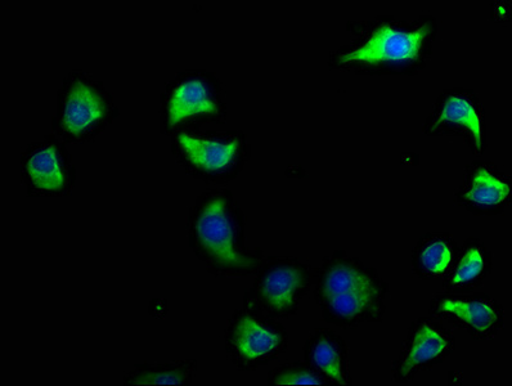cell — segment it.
<instances>
[{
  "instance_id": "cell-1",
  "label": "cell",
  "mask_w": 512,
  "mask_h": 386,
  "mask_svg": "<svg viewBox=\"0 0 512 386\" xmlns=\"http://www.w3.org/2000/svg\"><path fill=\"white\" fill-rule=\"evenodd\" d=\"M347 30L353 38L331 53V70L358 75L413 76L428 66L439 25L434 16L415 20L377 16L349 21Z\"/></svg>"
},
{
  "instance_id": "cell-2",
  "label": "cell",
  "mask_w": 512,
  "mask_h": 386,
  "mask_svg": "<svg viewBox=\"0 0 512 386\" xmlns=\"http://www.w3.org/2000/svg\"><path fill=\"white\" fill-rule=\"evenodd\" d=\"M188 244L195 257L217 278L253 276L264 258L262 249L246 245V218L226 187H209L188 212Z\"/></svg>"
},
{
  "instance_id": "cell-3",
  "label": "cell",
  "mask_w": 512,
  "mask_h": 386,
  "mask_svg": "<svg viewBox=\"0 0 512 386\" xmlns=\"http://www.w3.org/2000/svg\"><path fill=\"white\" fill-rule=\"evenodd\" d=\"M313 295L323 320L345 330L384 321L388 282L377 269L344 249L334 251L314 269Z\"/></svg>"
},
{
  "instance_id": "cell-4",
  "label": "cell",
  "mask_w": 512,
  "mask_h": 386,
  "mask_svg": "<svg viewBox=\"0 0 512 386\" xmlns=\"http://www.w3.org/2000/svg\"><path fill=\"white\" fill-rule=\"evenodd\" d=\"M119 115L114 96L102 80L73 70L58 88L52 130L67 145H91Z\"/></svg>"
},
{
  "instance_id": "cell-5",
  "label": "cell",
  "mask_w": 512,
  "mask_h": 386,
  "mask_svg": "<svg viewBox=\"0 0 512 386\" xmlns=\"http://www.w3.org/2000/svg\"><path fill=\"white\" fill-rule=\"evenodd\" d=\"M227 92L208 70L179 71L160 94L159 127L166 137L227 120Z\"/></svg>"
},
{
  "instance_id": "cell-6",
  "label": "cell",
  "mask_w": 512,
  "mask_h": 386,
  "mask_svg": "<svg viewBox=\"0 0 512 386\" xmlns=\"http://www.w3.org/2000/svg\"><path fill=\"white\" fill-rule=\"evenodd\" d=\"M172 154L190 177L215 187L235 181L251 157V145L242 130H188L174 134Z\"/></svg>"
},
{
  "instance_id": "cell-7",
  "label": "cell",
  "mask_w": 512,
  "mask_h": 386,
  "mask_svg": "<svg viewBox=\"0 0 512 386\" xmlns=\"http://www.w3.org/2000/svg\"><path fill=\"white\" fill-rule=\"evenodd\" d=\"M314 268L302 258L264 255L245 290L244 305L277 320H291L313 284Z\"/></svg>"
},
{
  "instance_id": "cell-8",
  "label": "cell",
  "mask_w": 512,
  "mask_h": 386,
  "mask_svg": "<svg viewBox=\"0 0 512 386\" xmlns=\"http://www.w3.org/2000/svg\"><path fill=\"white\" fill-rule=\"evenodd\" d=\"M289 341V331L281 320L247 305L232 313L224 330L229 362L242 372L271 365L286 352Z\"/></svg>"
},
{
  "instance_id": "cell-9",
  "label": "cell",
  "mask_w": 512,
  "mask_h": 386,
  "mask_svg": "<svg viewBox=\"0 0 512 386\" xmlns=\"http://www.w3.org/2000/svg\"><path fill=\"white\" fill-rule=\"evenodd\" d=\"M20 177L29 197L70 196L76 166L67 143L56 134L30 142L20 156Z\"/></svg>"
},
{
  "instance_id": "cell-10",
  "label": "cell",
  "mask_w": 512,
  "mask_h": 386,
  "mask_svg": "<svg viewBox=\"0 0 512 386\" xmlns=\"http://www.w3.org/2000/svg\"><path fill=\"white\" fill-rule=\"evenodd\" d=\"M487 115L473 89H444L439 94L424 133L428 137L461 138L475 156H483L488 147Z\"/></svg>"
},
{
  "instance_id": "cell-11",
  "label": "cell",
  "mask_w": 512,
  "mask_h": 386,
  "mask_svg": "<svg viewBox=\"0 0 512 386\" xmlns=\"http://www.w3.org/2000/svg\"><path fill=\"white\" fill-rule=\"evenodd\" d=\"M430 317L462 329L475 341L496 338L505 329L506 314L502 304L487 293H438L431 299Z\"/></svg>"
},
{
  "instance_id": "cell-12",
  "label": "cell",
  "mask_w": 512,
  "mask_h": 386,
  "mask_svg": "<svg viewBox=\"0 0 512 386\" xmlns=\"http://www.w3.org/2000/svg\"><path fill=\"white\" fill-rule=\"evenodd\" d=\"M456 348V336L451 329L433 317L417 318L408 327L401 353L393 362L394 383H412L421 372L446 361Z\"/></svg>"
},
{
  "instance_id": "cell-13",
  "label": "cell",
  "mask_w": 512,
  "mask_h": 386,
  "mask_svg": "<svg viewBox=\"0 0 512 386\" xmlns=\"http://www.w3.org/2000/svg\"><path fill=\"white\" fill-rule=\"evenodd\" d=\"M455 199L471 214L505 213L512 201V179L493 161L475 160L466 166Z\"/></svg>"
},
{
  "instance_id": "cell-14",
  "label": "cell",
  "mask_w": 512,
  "mask_h": 386,
  "mask_svg": "<svg viewBox=\"0 0 512 386\" xmlns=\"http://www.w3.org/2000/svg\"><path fill=\"white\" fill-rule=\"evenodd\" d=\"M304 361L320 372L330 385H352L349 349L338 332L318 327L304 344Z\"/></svg>"
},
{
  "instance_id": "cell-15",
  "label": "cell",
  "mask_w": 512,
  "mask_h": 386,
  "mask_svg": "<svg viewBox=\"0 0 512 386\" xmlns=\"http://www.w3.org/2000/svg\"><path fill=\"white\" fill-rule=\"evenodd\" d=\"M493 271V254L480 239L466 240L457 250L446 275L444 291L448 293H473L482 287Z\"/></svg>"
},
{
  "instance_id": "cell-16",
  "label": "cell",
  "mask_w": 512,
  "mask_h": 386,
  "mask_svg": "<svg viewBox=\"0 0 512 386\" xmlns=\"http://www.w3.org/2000/svg\"><path fill=\"white\" fill-rule=\"evenodd\" d=\"M458 248L460 245L451 233H425L412 249V272L422 281H442Z\"/></svg>"
},
{
  "instance_id": "cell-17",
  "label": "cell",
  "mask_w": 512,
  "mask_h": 386,
  "mask_svg": "<svg viewBox=\"0 0 512 386\" xmlns=\"http://www.w3.org/2000/svg\"><path fill=\"white\" fill-rule=\"evenodd\" d=\"M199 368L195 358L169 363H138L123 376V385H192Z\"/></svg>"
},
{
  "instance_id": "cell-18",
  "label": "cell",
  "mask_w": 512,
  "mask_h": 386,
  "mask_svg": "<svg viewBox=\"0 0 512 386\" xmlns=\"http://www.w3.org/2000/svg\"><path fill=\"white\" fill-rule=\"evenodd\" d=\"M267 385H330L307 362H285L268 372Z\"/></svg>"
}]
</instances>
